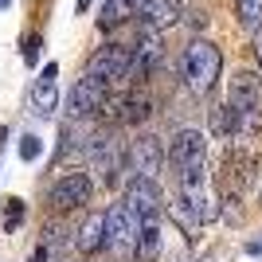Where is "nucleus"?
<instances>
[{
	"label": "nucleus",
	"instance_id": "1",
	"mask_svg": "<svg viewBox=\"0 0 262 262\" xmlns=\"http://www.w3.org/2000/svg\"><path fill=\"white\" fill-rule=\"evenodd\" d=\"M180 67H184L188 90H192L196 98H204V94H211V90H215L219 75H223V55H219V47L208 43V39H192V43L184 47Z\"/></svg>",
	"mask_w": 262,
	"mask_h": 262
},
{
	"label": "nucleus",
	"instance_id": "2",
	"mask_svg": "<svg viewBox=\"0 0 262 262\" xmlns=\"http://www.w3.org/2000/svg\"><path fill=\"white\" fill-rule=\"evenodd\" d=\"M227 106L239 114L243 137H254L262 129V78L251 71H235L227 82Z\"/></svg>",
	"mask_w": 262,
	"mask_h": 262
},
{
	"label": "nucleus",
	"instance_id": "3",
	"mask_svg": "<svg viewBox=\"0 0 262 262\" xmlns=\"http://www.w3.org/2000/svg\"><path fill=\"white\" fill-rule=\"evenodd\" d=\"M137 235H141V219L133 215L129 204H114L106 211V251L114 254H137Z\"/></svg>",
	"mask_w": 262,
	"mask_h": 262
},
{
	"label": "nucleus",
	"instance_id": "4",
	"mask_svg": "<svg viewBox=\"0 0 262 262\" xmlns=\"http://www.w3.org/2000/svg\"><path fill=\"white\" fill-rule=\"evenodd\" d=\"M86 75H94L98 82H121V78H129L133 75V51L129 47H121V43H106L98 47V51L90 55V63H86Z\"/></svg>",
	"mask_w": 262,
	"mask_h": 262
},
{
	"label": "nucleus",
	"instance_id": "5",
	"mask_svg": "<svg viewBox=\"0 0 262 262\" xmlns=\"http://www.w3.org/2000/svg\"><path fill=\"white\" fill-rule=\"evenodd\" d=\"M168 161H172L176 172H192V168H204L208 161V133L200 129H180L168 145Z\"/></svg>",
	"mask_w": 262,
	"mask_h": 262
},
{
	"label": "nucleus",
	"instance_id": "6",
	"mask_svg": "<svg viewBox=\"0 0 262 262\" xmlns=\"http://www.w3.org/2000/svg\"><path fill=\"white\" fill-rule=\"evenodd\" d=\"M86 157H90L94 172H98L106 184H114V180H118L121 164H125L121 145H118V137H114V133H94V137H90V145H86Z\"/></svg>",
	"mask_w": 262,
	"mask_h": 262
},
{
	"label": "nucleus",
	"instance_id": "7",
	"mask_svg": "<svg viewBox=\"0 0 262 262\" xmlns=\"http://www.w3.org/2000/svg\"><path fill=\"white\" fill-rule=\"evenodd\" d=\"M90 196H94V184H90V176L86 172H63L59 180H55L51 188V204L55 211H71V208H86Z\"/></svg>",
	"mask_w": 262,
	"mask_h": 262
},
{
	"label": "nucleus",
	"instance_id": "8",
	"mask_svg": "<svg viewBox=\"0 0 262 262\" xmlns=\"http://www.w3.org/2000/svg\"><path fill=\"white\" fill-rule=\"evenodd\" d=\"M251 168L254 157L239 153V149H227V161H223V204H239L247 184H251Z\"/></svg>",
	"mask_w": 262,
	"mask_h": 262
},
{
	"label": "nucleus",
	"instance_id": "9",
	"mask_svg": "<svg viewBox=\"0 0 262 262\" xmlns=\"http://www.w3.org/2000/svg\"><path fill=\"white\" fill-rule=\"evenodd\" d=\"M125 204L133 208V215L141 219V223H161V188L157 180H145V176H133L129 192H125Z\"/></svg>",
	"mask_w": 262,
	"mask_h": 262
},
{
	"label": "nucleus",
	"instance_id": "10",
	"mask_svg": "<svg viewBox=\"0 0 262 262\" xmlns=\"http://www.w3.org/2000/svg\"><path fill=\"white\" fill-rule=\"evenodd\" d=\"M55 106H59V63H47L43 75L32 82V94H28V110L35 118H51Z\"/></svg>",
	"mask_w": 262,
	"mask_h": 262
},
{
	"label": "nucleus",
	"instance_id": "11",
	"mask_svg": "<svg viewBox=\"0 0 262 262\" xmlns=\"http://www.w3.org/2000/svg\"><path fill=\"white\" fill-rule=\"evenodd\" d=\"M161 164H164V149L157 137H137L129 145V172L133 176H145V180H157L161 176Z\"/></svg>",
	"mask_w": 262,
	"mask_h": 262
},
{
	"label": "nucleus",
	"instance_id": "12",
	"mask_svg": "<svg viewBox=\"0 0 262 262\" xmlns=\"http://www.w3.org/2000/svg\"><path fill=\"white\" fill-rule=\"evenodd\" d=\"M106 106V82H98L94 75L78 78L75 90H71V98H67V110H71V118H90L94 110Z\"/></svg>",
	"mask_w": 262,
	"mask_h": 262
},
{
	"label": "nucleus",
	"instance_id": "13",
	"mask_svg": "<svg viewBox=\"0 0 262 262\" xmlns=\"http://www.w3.org/2000/svg\"><path fill=\"white\" fill-rule=\"evenodd\" d=\"M161 28H149L141 24V35H137V43H133V71L137 75H153L157 67H161Z\"/></svg>",
	"mask_w": 262,
	"mask_h": 262
},
{
	"label": "nucleus",
	"instance_id": "14",
	"mask_svg": "<svg viewBox=\"0 0 262 262\" xmlns=\"http://www.w3.org/2000/svg\"><path fill=\"white\" fill-rule=\"evenodd\" d=\"M180 16H184L180 0H141L137 4V20L149 24V28H172Z\"/></svg>",
	"mask_w": 262,
	"mask_h": 262
},
{
	"label": "nucleus",
	"instance_id": "15",
	"mask_svg": "<svg viewBox=\"0 0 262 262\" xmlns=\"http://www.w3.org/2000/svg\"><path fill=\"white\" fill-rule=\"evenodd\" d=\"M75 247L82 254H98L102 247H106V211H90V215L82 219V227H78V235H75Z\"/></svg>",
	"mask_w": 262,
	"mask_h": 262
},
{
	"label": "nucleus",
	"instance_id": "16",
	"mask_svg": "<svg viewBox=\"0 0 262 262\" xmlns=\"http://www.w3.org/2000/svg\"><path fill=\"white\" fill-rule=\"evenodd\" d=\"M161 223H141V235H137V258L141 262H157L161 254Z\"/></svg>",
	"mask_w": 262,
	"mask_h": 262
},
{
	"label": "nucleus",
	"instance_id": "17",
	"mask_svg": "<svg viewBox=\"0 0 262 262\" xmlns=\"http://www.w3.org/2000/svg\"><path fill=\"white\" fill-rule=\"evenodd\" d=\"M129 16H133V0H106L98 24H102V28H118V24H125Z\"/></svg>",
	"mask_w": 262,
	"mask_h": 262
},
{
	"label": "nucleus",
	"instance_id": "18",
	"mask_svg": "<svg viewBox=\"0 0 262 262\" xmlns=\"http://www.w3.org/2000/svg\"><path fill=\"white\" fill-rule=\"evenodd\" d=\"M110 110H121V121H141V118H149V102L137 98V94H125V98L110 102Z\"/></svg>",
	"mask_w": 262,
	"mask_h": 262
},
{
	"label": "nucleus",
	"instance_id": "19",
	"mask_svg": "<svg viewBox=\"0 0 262 262\" xmlns=\"http://www.w3.org/2000/svg\"><path fill=\"white\" fill-rule=\"evenodd\" d=\"M235 8H239V24L247 32L262 28V0H235Z\"/></svg>",
	"mask_w": 262,
	"mask_h": 262
},
{
	"label": "nucleus",
	"instance_id": "20",
	"mask_svg": "<svg viewBox=\"0 0 262 262\" xmlns=\"http://www.w3.org/2000/svg\"><path fill=\"white\" fill-rule=\"evenodd\" d=\"M39 153H43V141H39L35 133H28V137L20 141V157H24V161H35Z\"/></svg>",
	"mask_w": 262,
	"mask_h": 262
},
{
	"label": "nucleus",
	"instance_id": "21",
	"mask_svg": "<svg viewBox=\"0 0 262 262\" xmlns=\"http://www.w3.org/2000/svg\"><path fill=\"white\" fill-rule=\"evenodd\" d=\"M24 223V200H8L4 208V227H20Z\"/></svg>",
	"mask_w": 262,
	"mask_h": 262
},
{
	"label": "nucleus",
	"instance_id": "22",
	"mask_svg": "<svg viewBox=\"0 0 262 262\" xmlns=\"http://www.w3.org/2000/svg\"><path fill=\"white\" fill-rule=\"evenodd\" d=\"M39 47H43V39H39V35H28V39H24V63H28V67L39 63Z\"/></svg>",
	"mask_w": 262,
	"mask_h": 262
},
{
	"label": "nucleus",
	"instance_id": "23",
	"mask_svg": "<svg viewBox=\"0 0 262 262\" xmlns=\"http://www.w3.org/2000/svg\"><path fill=\"white\" fill-rule=\"evenodd\" d=\"M254 55H258V67H262V28L254 32Z\"/></svg>",
	"mask_w": 262,
	"mask_h": 262
},
{
	"label": "nucleus",
	"instance_id": "24",
	"mask_svg": "<svg viewBox=\"0 0 262 262\" xmlns=\"http://www.w3.org/2000/svg\"><path fill=\"white\" fill-rule=\"evenodd\" d=\"M247 251H251V254H262V239H254L251 247H247Z\"/></svg>",
	"mask_w": 262,
	"mask_h": 262
},
{
	"label": "nucleus",
	"instance_id": "25",
	"mask_svg": "<svg viewBox=\"0 0 262 262\" xmlns=\"http://www.w3.org/2000/svg\"><path fill=\"white\" fill-rule=\"evenodd\" d=\"M78 8H90V0H78Z\"/></svg>",
	"mask_w": 262,
	"mask_h": 262
},
{
	"label": "nucleus",
	"instance_id": "26",
	"mask_svg": "<svg viewBox=\"0 0 262 262\" xmlns=\"http://www.w3.org/2000/svg\"><path fill=\"white\" fill-rule=\"evenodd\" d=\"M8 4H12V0H0V8H8Z\"/></svg>",
	"mask_w": 262,
	"mask_h": 262
}]
</instances>
